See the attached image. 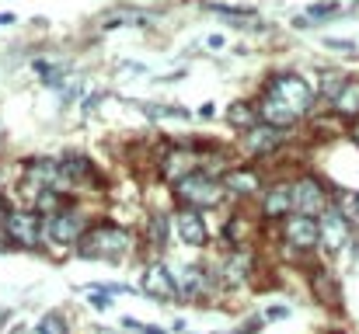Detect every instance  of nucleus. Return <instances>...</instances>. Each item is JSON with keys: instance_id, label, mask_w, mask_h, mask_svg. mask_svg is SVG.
I'll list each match as a JSON object with an SVG mask.
<instances>
[{"instance_id": "obj_1", "label": "nucleus", "mask_w": 359, "mask_h": 334, "mask_svg": "<svg viewBox=\"0 0 359 334\" xmlns=\"http://www.w3.org/2000/svg\"><path fill=\"white\" fill-rule=\"evenodd\" d=\"M311 105H314V91L300 74H276L262 91L258 118L272 129H290L304 111H311Z\"/></svg>"}, {"instance_id": "obj_2", "label": "nucleus", "mask_w": 359, "mask_h": 334, "mask_svg": "<svg viewBox=\"0 0 359 334\" xmlns=\"http://www.w3.org/2000/svg\"><path fill=\"white\" fill-rule=\"evenodd\" d=\"M129 247H133L129 230H122V226H116V223H98V226L84 230V237L77 240V254L88 258V261H98V258L119 261Z\"/></svg>"}, {"instance_id": "obj_3", "label": "nucleus", "mask_w": 359, "mask_h": 334, "mask_svg": "<svg viewBox=\"0 0 359 334\" xmlns=\"http://www.w3.org/2000/svg\"><path fill=\"white\" fill-rule=\"evenodd\" d=\"M175 192H178V199L189 206V209H213V206H220L224 202V185L217 181V178H210V174H203V171H192V174H185L182 181H175Z\"/></svg>"}, {"instance_id": "obj_4", "label": "nucleus", "mask_w": 359, "mask_h": 334, "mask_svg": "<svg viewBox=\"0 0 359 334\" xmlns=\"http://www.w3.org/2000/svg\"><path fill=\"white\" fill-rule=\"evenodd\" d=\"M290 206L297 209V216L318 220V216L332 206V199H328V192H325V185H321L318 178L304 174V178H297V181L290 185Z\"/></svg>"}, {"instance_id": "obj_5", "label": "nucleus", "mask_w": 359, "mask_h": 334, "mask_svg": "<svg viewBox=\"0 0 359 334\" xmlns=\"http://www.w3.org/2000/svg\"><path fill=\"white\" fill-rule=\"evenodd\" d=\"M318 233H321V247L328 251V254H339L346 244H349V237H353V223L346 220L335 206H328L321 216H318Z\"/></svg>"}, {"instance_id": "obj_6", "label": "nucleus", "mask_w": 359, "mask_h": 334, "mask_svg": "<svg viewBox=\"0 0 359 334\" xmlns=\"http://www.w3.org/2000/svg\"><path fill=\"white\" fill-rule=\"evenodd\" d=\"M4 233H7V240H11V244L39 247V244H42V220H39V213H28V209L7 213V220H4Z\"/></svg>"}, {"instance_id": "obj_7", "label": "nucleus", "mask_w": 359, "mask_h": 334, "mask_svg": "<svg viewBox=\"0 0 359 334\" xmlns=\"http://www.w3.org/2000/svg\"><path fill=\"white\" fill-rule=\"evenodd\" d=\"M46 233L56 240V244H77L84 237V220L77 209H60L46 220Z\"/></svg>"}, {"instance_id": "obj_8", "label": "nucleus", "mask_w": 359, "mask_h": 334, "mask_svg": "<svg viewBox=\"0 0 359 334\" xmlns=\"http://www.w3.org/2000/svg\"><path fill=\"white\" fill-rule=\"evenodd\" d=\"M283 237H286V244H290V251H311V247H318V240H321V233H318V220H311V216H290L286 226H283Z\"/></svg>"}, {"instance_id": "obj_9", "label": "nucleus", "mask_w": 359, "mask_h": 334, "mask_svg": "<svg viewBox=\"0 0 359 334\" xmlns=\"http://www.w3.org/2000/svg\"><path fill=\"white\" fill-rule=\"evenodd\" d=\"M143 293L157 303H168V300H178V282L175 275L164 268V265H147L143 272Z\"/></svg>"}, {"instance_id": "obj_10", "label": "nucleus", "mask_w": 359, "mask_h": 334, "mask_svg": "<svg viewBox=\"0 0 359 334\" xmlns=\"http://www.w3.org/2000/svg\"><path fill=\"white\" fill-rule=\"evenodd\" d=\"M175 230H178V237H182L189 247H203V244L210 240L203 216H199L196 209H189V206H182V209L175 213Z\"/></svg>"}, {"instance_id": "obj_11", "label": "nucleus", "mask_w": 359, "mask_h": 334, "mask_svg": "<svg viewBox=\"0 0 359 334\" xmlns=\"http://www.w3.org/2000/svg\"><path fill=\"white\" fill-rule=\"evenodd\" d=\"M279 143H283V129H272V125H265V122L251 125V129L241 136V146H244L248 153H272Z\"/></svg>"}, {"instance_id": "obj_12", "label": "nucleus", "mask_w": 359, "mask_h": 334, "mask_svg": "<svg viewBox=\"0 0 359 334\" xmlns=\"http://www.w3.org/2000/svg\"><path fill=\"white\" fill-rule=\"evenodd\" d=\"M192 164H196V157H192L185 146H175V150H168V153L161 157V171H164V178H168L171 185L182 181L185 174H192V171H196Z\"/></svg>"}, {"instance_id": "obj_13", "label": "nucleus", "mask_w": 359, "mask_h": 334, "mask_svg": "<svg viewBox=\"0 0 359 334\" xmlns=\"http://www.w3.org/2000/svg\"><path fill=\"white\" fill-rule=\"evenodd\" d=\"M258 174L251 171V167H231L227 174H224V188L227 192H234V195H255L258 192Z\"/></svg>"}, {"instance_id": "obj_14", "label": "nucleus", "mask_w": 359, "mask_h": 334, "mask_svg": "<svg viewBox=\"0 0 359 334\" xmlns=\"http://www.w3.org/2000/svg\"><path fill=\"white\" fill-rule=\"evenodd\" d=\"M293 206H290V185H272L269 192H265V202H262V213L265 216H286Z\"/></svg>"}, {"instance_id": "obj_15", "label": "nucleus", "mask_w": 359, "mask_h": 334, "mask_svg": "<svg viewBox=\"0 0 359 334\" xmlns=\"http://www.w3.org/2000/svg\"><path fill=\"white\" fill-rule=\"evenodd\" d=\"M251 275V258L248 254H231L227 265H224V282L227 286H244Z\"/></svg>"}, {"instance_id": "obj_16", "label": "nucleus", "mask_w": 359, "mask_h": 334, "mask_svg": "<svg viewBox=\"0 0 359 334\" xmlns=\"http://www.w3.org/2000/svg\"><path fill=\"white\" fill-rule=\"evenodd\" d=\"M206 289H210V279L203 275V268H185V275H182V282H178V296L196 300V296H203Z\"/></svg>"}, {"instance_id": "obj_17", "label": "nucleus", "mask_w": 359, "mask_h": 334, "mask_svg": "<svg viewBox=\"0 0 359 334\" xmlns=\"http://www.w3.org/2000/svg\"><path fill=\"white\" fill-rule=\"evenodd\" d=\"M339 115H346V118H359V81H346V88H342V95L332 102Z\"/></svg>"}, {"instance_id": "obj_18", "label": "nucleus", "mask_w": 359, "mask_h": 334, "mask_svg": "<svg viewBox=\"0 0 359 334\" xmlns=\"http://www.w3.org/2000/svg\"><path fill=\"white\" fill-rule=\"evenodd\" d=\"M314 293L325 307H339V286L328 272H314Z\"/></svg>"}, {"instance_id": "obj_19", "label": "nucleus", "mask_w": 359, "mask_h": 334, "mask_svg": "<svg viewBox=\"0 0 359 334\" xmlns=\"http://www.w3.org/2000/svg\"><path fill=\"white\" fill-rule=\"evenodd\" d=\"M227 122L248 132L251 125H258V109H251V105H244V102H238V105H231V109H227Z\"/></svg>"}, {"instance_id": "obj_20", "label": "nucleus", "mask_w": 359, "mask_h": 334, "mask_svg": "<svg viewBox=\"0 0 359 334\" xmlns=\"http://www.w3.org/2000/svg\"><path fill=\"white\" fill-rule=\"evenodd\" d=\"M346 81H349V77H346V74H339V70H332V74H325V81H321V95L335 102V98L342 95V88H346Z\"/></svg>"}, {"instance_id": "obj_21", "label": "nucleus", "mask_w": 359, "mask_h": 334, "mask_svg": "<svg viewBox=\"0 0 359 334\" xmlns=\"http://www.w3.org/2000/svg\"><path fill=\"white\" fill-rule=\"evenodd\" d=\"M35 334H67V324H63V317H60V314H46V317L39 321Z\"/></svg>"}, {"instance_id": "obj_22", "label": "nucleus", "mask_w": 359, "mask_h": 334, "mask_svg": "<svg viewBox=\"0 0 359 334\" xmlns=\"http://www.w3.org/2000/svg\"><path fill=\"white\" fill-rule=\"evenodd\" d=\"M332 14H339V0H321V4H314V7L307 11L304 25H307V21H318V18H332Z\"/></svg>"}, {"instance_id": "obj_23", "label": "nucleus", "mask_w": 359, "mask_h": 334, "mask_svg": "<svg viewBox=\"0 0 359 334\" xmlns=\"http://www.w3.org/2000/svg\"><path fill=\"white\" fill-rule=\"evenodd\" d=\"M150 240L154 244H164L168 240V216H154L150 220Z\"/></svg>"}, {"instance_id": "obj_24", "label": "nucleus", "mask_w": 359, "mask_h": 334, "mask_svg": "<svg viewBox=\"0 0 359 334\" xmlns=\"http://www.w3.org/2000/svg\"><path fill=\"white\" fill-rule=\"evenodd\" d=\"M143 111H150V115H171V118H189L185 109H171V105H147Z\"/></svg>"}, {"instance_id": "obj_25", "label": "nucleus", "mask_w": 359, "mask_h": 334, "mask_svg": "<svg viewBox=\"0 0 359 334\" xmlns=\"http://www.w3.org/2000/svg\"><path fill=\"white\" fill-rule=\"evenodd\" d=\"M217 14H227V18H251V7H231V4H213Z\"/></svg>"}, {"instance_id": "obj_26", "label": "nucleus", "mask_w": 359, "mask_h": 334, "mask_svg": "<svg viewBox=\"0 0 359 334\" xmlns=\"http://www.w3.org/2000/svg\"><path fill=\"white\" fill-rule=\"evenodd\" d=\"M227 230H231V240H234V244H241V240H244V233H248V223L238 216V220L227 223Z\"/></svg>"}, {"instance_id": "obj_27", "label": "nucleus", "mask_w": 359, "mask_h": 334, "mask_svg": "<svg viewBox=\"0 0 359 334\" xmlns=\"http://www.w3.org/2000/svg\"><path fill=\"white\" fill-rule=\"evenodd\" d=\"M91 307H95V310H109V307H112V296H109V293L91 289Z\"/></svg>"}, {"instance_id": "obj_28", "label": "nucleus", "mask_w": 359, "mask_h": 334, "mask_svg": "<svg viewBox=\"0 0 359 334\" xmlns=\"http://www.w3.org/2000/svg\"><path fill=\"white\" fill-rule=\"evenodd\" d=\"M290 317V307H269L265 310V321H286Z\"/></svg>"}, {"instance_id": "obj_29", "label": "nucleus", "mask_w": 359, "mask_h": 334, "mask_svg": "<svg viewBox=\"0 0 359 334\" xmlns=\"http://www.w3.org/2000/svg\"><path fill=\"white\" fill-rule=\"evenodd\" d=\"M258 328H262V321H248V324H241L238 328V334H255Z\"/></svg>"}, {"instance_id": "obj_30", "label": "nucleus", "mask_w": 359, "mask_h": 334, "mask_svg": "<svg viewBox=\"0 0 359 334\" xmlns=\"http://www.w3.org/2000/svg\"><path fill=\"white\" fill-rule=\"evenodd\" d=\"M7 244H11V240H7V233L0 230V251H7Z\"/></svg>"}, {"instance_id": "obj_31", "label": "nucleus", "mask_w": 359, "mask_h": 334, "mask_svg": "<svg viewBox=\"0 0 359 334\" xmlns=\"http://www.w3.org/2000/svg\"><path fill=\"white\" fill-rule=\"evenodd\" d=\"M143 334H164L161 328H143Z\"/></svg>"}, {"instance_id": "obj_32", "label": "nucleus", "mask_w": 359, "mask_h": 334, "mask_svg": "<svg viewBox=\"0 0 359 334\" xmlns=\"http://www.w3.org/2000/svg\"><path fill=\"white\" fill-rule=\"evenodd\" d=\"M7 220V206H4V202H0V223Z\"/></svg>"}, {"instance_id": "obj_33", "label": "nucleus", "mask_w": 359, "mask_h": 334, "mask_svg": "<svg viewBox=\"0 0 359 334\" xmlns=\"http://www.w3.org/2000/svg\"><path fill=\"white\" fill-rule=\"evenodd\" d=\"M353 139H356V146H359V122L353 125Z\"/></svg>"}, {"instance_id": "obj_34", "label": "nucleus", "mask_w": 359, "mask_h": 334, "mask_svg": "<svg viewBox=\"0 0 359 334\" xmlns=\"http://www.w3.org/2000/svg\"><path fill=\"white\" fill-rule=\"evenodd\" d=\"M7 21H14V18L11 14H0V25H7Z\"/></svg>"}, {"instance_id": "obj_35", "label": "nucleus", "mask_w": 359, "mask_h": 334, "mask_svg": "<svg viewBox=\"0 0 359 334\" xmlns=\"http://www.w3.org/2000/svg\"><path fill=\"white\" fill-rule=\"evenodd\" d=\"M0 185H4V178H0Z\"/></svg>"}, {"instance_id": "obj_36", "label": "nucleus", "mask_w": 359, "mask_h": 334, "mask_svg": "<svg viewBox=\"0 0 359 334\" xmlns=\"http://www.w3.org/2000/svg\"><path fill=\"white\" fill-rule=\"evenodd\" d=\"M356 202H359V195H356Z\"/></svg>"}]
</instances>
